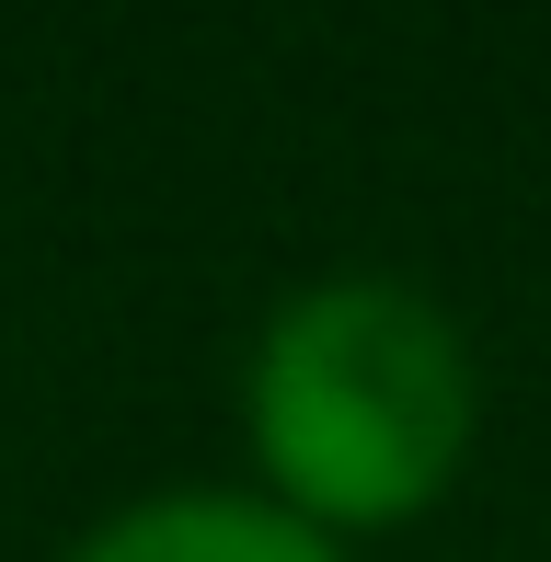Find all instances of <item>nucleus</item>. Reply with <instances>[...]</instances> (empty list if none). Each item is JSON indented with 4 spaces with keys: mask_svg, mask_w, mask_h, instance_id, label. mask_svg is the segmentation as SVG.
Masks as SVG:
<instances>
[{
    "mask_svg": "<svg viewBox=\"0 0 551 562\" xmlns=\"http://www.w3.org/2000/svg\"><path fill=\"white\" fill-rule=\"evenodd\" d=\"M483 437V356L414 276L334 265L265 311L241 356V459L322 540H380L460 494Z\"/></svg>",
    "mask_w": 551,
    "mask_h": 562,
    "instance_id": "obj_1",
    "label": "nucleus"
},
{
    "mask_svg": "<svg viewBox=\"0 0 551 562\" xmlns=\"http://www.w3.org/2000/svg\"><path fill=\"white\" fill-rule=\"evenodd\" d=\"M58 562H357V551L299 528L254 482H172V494H138L115 517H92Z\"/></svg>",
    "mask_w": 551,
    "mask_h": 562,
    "instance_id": "obj_2",
    "label": "nucleus"
}]
</instances>
